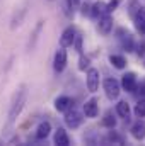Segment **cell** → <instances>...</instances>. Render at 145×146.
Masks as SVG:
<instances>
[{
	"instance_id": "obj_12",
	"label": "cell",
	"mask_w": 145,
	"mask_h": 146,
	"mask_svg": "<svg viewBox=\"0 0 145 146\" xmlns=\"http://www.w3.org/2000/svg\"><path fill=\"white\" fill-rule=\"evenodd\" d=\"M75 29L73 27H67L63 33H62V36H60V46L62 48H68V46H72L73 44V39H75Z\"/></svg>"
},
{
	"instance_id": "obj_2",
	"label": "cell",
	"mask_w": 145,
	"mask_h": 146,
	"mask_svg": "<svg viewBox=\"0 0 145 146\" xmlns=\"http://www.w3.org/2000/svg\"><path fill=\"white\" fill-rule=\"evenodd\" d=\"M103 88H104V94L109 100H116L121 94V85L116 78H106L103 83Z\"/></svg>"
},
{
	"instance_id": "obj_17",
	"label": "cell",
	"mask_w": 145,
	"mask_h": 146,
	"mask_svg": "<svg viewBox=\"0 0 145 146\" xmlns=\"http://www.w3.org/2000/svg\"><path fill=\"white\" fill-rule=\"evenodd\" d=\"M43 26H44V22H43V21H39V22L36 24V27H34V31H33V36H31L29 42H28V49H29V51H31V49H34L38 39H39V34H41V31H43Z\"/></svg>"
},
{
	"instance_id": "obj_13",
	"label": "cell",
	"mask_w": 145,
	"mask_h": 146,
	"mask_svg": "<svg viewBox=\"0 0 145 146\" xmlns=\"http://www.w3.org/2000/svg\"><path fill=\"white\" fill-rule=\"evenodd\" d=\"M133 22H135V27L140 34H145V9L140 7L138 12L133 15Z\"/></svg>"
},
{
	"instance_id": "obj_21",
	"label": "cell",
	"mask_w": 145,
	"mask_h": 146,
	"mask_svg": "<svg viewBox=\"0 0 145 146\" xmlns=\"http://www.w3.org/2000/svg\"><path fill=\"white\" fill-rule=\"evenodd\" d=\"M133 112H135L137 117H145V99H140V100L135 104Z\"/></svg>"
},
{
	"instance_id": "obj_5",
	"label": "cell",
	"mask_w": 145,
	"mask_h": 146,
	"mask_svg": "<svg viewBox=\"0 0 145 146\" xmlns=\"http://www.w3.org/2000/svg\"><path fill=\"white\" fill-rule=\"evenodd\" d=\"M85 83H87V90L89 92H97L99 88V70L97 68H87V78H85Z\"/></svg>"
},
{
	"instance_id": "obj_16",
	"label": "cell",
	"mask_w": 145,
	"mask_h": 146,
	"mask_svg": "<svg viewBox=\"0 0 145 146\" xmlns=\"http://www.w3.org/2000/svg\"><path fill=\"white\" fill-rule=\"evenodd\" d=\"M104 14H108V7H106V2H103V0H99V2H96L92 7H91V15L92 17H101V15H104Z\"/></svg>"
},
{
	"instance_id": "obj_6",
	"label": "cell",
	"mask_w": 145,
	"mask_h": 146,
	"mask_svg": "<svg viewBox=\"0 0 145 146\" xmlns=\"http://www.w3.org/2000/svg\"><path fill=\"white\" fill-rule=\"evenodd\" d=\"M65 66H67V51L65 48L60 46V49L55 53V58H53V68L56 73H62L65 70Z\"/></svg>"
},
{
	"instance_id": "obj_23",
	"label": "cell",
	"mask_w": 145,
	"mask_h": 146,
	"mask_svg": "<svg viewBox=\"0 0 145 146\" xmlns=\"http://www.w3.org/2000/svg\"><path fill=\"white\" fill-rule=\"evenodd\" d=\"M89 65H91L89 56H84V54L80 53V58H79V70H80V72H85V70L89 68Z\"/></svg>"
},
{
	"instance_id": "obj_14",
	"label": "cell",
	"mask_w": 145,
	"mask_h": 146,
	"mask_svg": "<svg viewBox=\"0 0 145 146\" xmlns=\"http://www.w3.org/2000/svg\"><path fill=\"white\" fill-rule=\"evenodd\" d=\"M53 141H55V145H58V146H68V145H70V138H68L67 131H65V129H62V127H58V129L55 131Z\"/></svg>"
},
{
	"instance_id": "obj_25",
	"label": "cell",
	"mask_w": 145,
	"mask_h": 146,
	"mask_svg": "<svg viewBox=\"0 0 145 146\" xmlns=\"http://www.w3.org/2000/svg\"><path fill=\"white\" fill-rule=\"evenodd\" d=\"M79 7H80V0H67V9L70 10V14H73Z\"/></svg>"
},
{
	"instance_id": "obj_15",
	"label": "cell",
	"mask_w": 145,
	"mask_h": 146,
	"mask_svg": "<svg viewBox=\"0 0 145 146\" xmlns=\"http://www.w3.org/2000/svg\"><path fill=\"white\" fill-rule=\"evenodd\" d=\"M50 133H51V124L48 121L39 122L36 127V139H46L50 136Z\"/></svg>"
},
{
	"instance_id": "obj_30",
	"label": "cell",
	"mask_w": 145,
	"mask_h": 146,
	"mask_svg": "<svg viewBox=\"0 0 145 146\" xmlns=\"http://www.w3.org/2000/svg\"><path fill=\"white\" fill-rule=\"evenodd\" d=\"M138 92H140V94H144V95H145V82L142 83V85H140V90H138Z\"/></svg>"
},
{
	"instance_id": "obj_29",
	"label": "cell",
	"mask_w": 145,
	"mask_h": 146,
	"mask_svg": "<svg viewBox=\"0 0 145 146\" xmlns=\"http://www.w3.org/2000/svg\"><path fill=\"white\" fill-rule=\"evenodd\" d=\"M80 12H82L84 15H85V14H91V7H89L87 3H84V5H82V10H80Z\"/></svg>"
},
{
	"instance_id": "obj_18",
	"label": "cell",
	"mask_w": 145,
	"mask_h": 146,
	"mask_svg": "<svg viewBox=\"0 0 145 146\" xmlns=\"http://www.w3.org/2000/svg\"><path fill=\"white\" fill-rule=\"evenodd\" d=\"M109 63H111L116 70H123V68L126 66V60H125V56H121V54H111V56H109Z\"/></svg>"
},
{
	"instance_id": "obj_27",
	"label": "cell",
	"mask_w": 145,
	"mask_h": 146,
	"mask_svg": "<svg viewBox=\"0 0 145 146\" xmlns=\"http://www.w3.org/2000/svg\"><path fill=\"white\" fill-rule=\"evenodd\" d=\"M118 5H119V0H111L109 3H106V7H108V14H111L113 10H116Z\"/></svg>"
},
{
	"instance_id": "obj_11",
	"label": "cell",
	"mask_w": 145,
	"mask_h": 146,
	"mask_svg": "<svg viewBox=\"0 0 145 146\" xmlns=\"http://www.w3.org/2000/svg\"><path fill=\"white\" fill-rule=\"evenodd\" d=\"M72 104H73V100L68 95H60L55 100V109L58 112H67L68 109H72Z\"/></svg>"
},
{
	"instance_id": "obj_19",
	"label": "cell",
	"mask_w": 145,
	"mask_h": 146,
	"mask_svg": "<svg viewBox=\"0 0 145 146\" xmlns=\"http://www.w3.org/2000/svg\"><path fill=\"white\" fill-rule=\"evenodd\" d=\"M116 114H118L119 117H123V119H128V117H130V106H128V102L119 100V102L116 104Z\"/></svg>"
},
{
	"instance_id": "obj_31",
	"label": "cell",
	"mask_w": 145,
	"mask_h": 146,
	"mask_svg": "<svg viewBox=\"0 0 145 146\" xmlns=\"http://www.w3.org/2000/svg\"><path fill=\"white\" fill-rule=\"evenodd\" d=\"M144 66H145V60H144Z\"/></svg>"
},
{
	"instance_id": "obj_3",
	"label": "cell",
	"mask_w": 145,
	"mask_h": 146,
	"mask_svg": "<svg viewBox=\"0 0 145 146\" xmlns=\"http://www.w3.org/2000/svg\"><path fill=\"white\" fill-rule=\"evenodd\" d=\"M116 37H118V41H119L121 48H123L126 53H130V51H133V49H135L133 37H132V34H130L125 27H118V29H116Z\"/></svg>"
},
{
	"instance_id": "obj_22",
	"label": "cell",
	"mask_w": 145,
	"mask_h": 146,
	"mask_svg": "<svg viewBox=\"0 0 145 146\" xmlns=\"http://www.w3.org/2000/svg\"><path fill=\"white\" fill-rule=\"evenodd\" d=\"M142 5H140V2H137V0H130V3H128V14H130V17L133 19V15L138 12V9H140Z\"/></svg>"
},
{
	"instance_id": "obj_24",
	"label": "cell",
	"mask_w": 145,
	"mask_h": 146,
	"mask_svg": "<svg viewBox=\"0 0 145 146\" xmlns=\"http://www.w3.org/2000/svg\"><path fill=\"white\" fill-rule=\"evenodd\" d=\"M24 14H26V9H22L19 15L15 14V17L12 19V24H10V27H12V29H15V27H17V26L21 24V21H22V17H24Z\"/></svg>"
},
{
	"instance_id": "obj_7",
	"label": "cell",
	"mask_w": 145,
	"mask_h": 146,
	"mask_svg": "<svg viewBox=\"0 0 145 146\" xmlns=\"http://www.w3.org/2000/svg\"><path fill=\"white\" fill-rule=\"evenodd\" d=\"M126 92H135L137 88H138V82H137V75L132 72L125 73L123 75V78H121V83H119Z\"/></svg>"
},
{
	"instance_id": "obj_8",
	"label": "cell",
	"mask_w": 145,
	"mask_h": 146,
	"mask_svg": "<svg viewBox=\"0 0 145 146\" xmlns=\"http://www.w3.org/2000/svg\"><path fill=\"white\" fill-rule=\"evenodd\" d=\"M97 114H99V102H97V99L92 97L84 104V115L89 119H94V117H97Z\"/></svg>"
},
{
	"instance_id": "obj_1",
	"label": "cell",
	"mask_w": 145,
	"mask_h": 146,
	"mask_svg": "<svg viewBox=\"0 0 145 146\" xmlns=\"http://www.w3.org/2000/svg\"><path fill=\"white\" fill-rule=\"evenodd\" d=\"M26 100H28V88H26V85H21L17 88V92L14 94V99L10 102V109H9V115H7V127H5L7 133L12 129L14 122L21 115V112H22L24 106H26Z\"/></svg>"
},
{
	"instance_id": "obj_28",
	"label": "cell",
	"mask_w": 145,
	"mask_h": 146,
	"mask_svg": "<svg viewBox=\"0 0 145 146\" xmlns=\"http://www.w3.org/2000/svg\"><path fill=\"white\" fill-rule=\"evenodd\" d=\"M137 54H138V56H145V42H142V44L137 46Z\"/></svg>"
},
{
	"instance_id": "obj_9",
	"label": "cell",
	"mask_w": 145,
	"mask_h": 146,
	"mask_svg": "<svg viewBox=\"0 0 145 146\" xmlns=\"http://www.w3.org/2000/svg\"><path fill=\"white\" fill-rule=\"evenodd\" d=\"M97 31L103 36H108L109 33L113 31V17L109 14H104L99 17V24H97Z\"/></svg>"
},
{
	"instance_id": "obj_26",
	"label": "cell",
	"mask_w": 145,
	"mask_h": 146,
	"mask_svg": "<svg viewBox=\"0 0 145 146\" xmlns=\"http://www.w3.org/2000/svg\"><path fill=\"white\" fill-rule=\"evenodd\" d=\"M73 42H75V51L77 53H82V36L80 34H75Z\"/></svg>"
},
{
	"instance_id": "obj_10",
	"label": "cell",
	"mask_w": 145,
	"mask_h": 146,
	"mask_svg": "<svg viewBox=\"0 0 145 146\" xmlns=\"http://www.w3.org/2000/svg\"><path fill=\"white\" fill-rule=\"evenodd\" d=\"M130 134L133 136V139H137V141H144L145 139V121H140V119H138V121L132 126Z\"/></svg>"
},
{
	"instance_id": "obj_20",
	"label": "cell",
	"mask_w": 145,
	"mask_h": 146,
	"mask_svg": "<svg viewBox=\"0 0 145 146\" xmlns=\"http://www.w3.org/2000/svg\"><path fill=\"white\" fill-rule=\"evenodd\" d=\"M103 126L104 127H109V129H113L116 126V117H113V112L111 110H108L106 115L103 117Z\"/></svg>"
},
{
	"instance_id": "obj_4",
	"label": "cell",
	"mask_w": 145,
	"mask_h": 146,
	"mask_svg": "<svg viewBox=\"0 0 145 146\" xmlns=\"http://www.w3.org/2000/svg\"><path fill=\"white\" fill-rule=\"evenodd\" d=\"M82 122H84V115H82L79 110H75L73 107L65 112V124H67L68 127L77 129V127H80Z\"/></svg>"
}]
</instances>
